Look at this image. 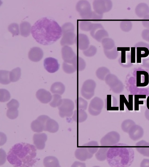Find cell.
Wrapping results in <instances>:
<instances>
[{
  "mask_svg": "<svg viewBox=\"0 0 149 167\" xmlns=\"http://www.w3.org/2000/svg\"><path fill=\"white\" fill-rule=\"evenodd\" d=\"M146 95H134V110H139V104H143V101H139V99H146Z\"/></svg>",
  "mask_w": 149,
  "mask_h": 167,
  "instance_id": "cell-36",
  "label": "cell"
},
{
  "mask_svg": "<svg viewBox=\"0 0 149 167\" xmlns=\"http://www.w3.org/2000/svg\"><path fill=\"white\" fill-rule=\"evenodd\" d=\"M75 104L77 109L85 110L88 106V102L84 99L79 97L75 101Z\"/></svg>",
  "mask_w": 149,
  "mask_h": 167,
  "instance_id": "cell-31",
  "label": "cell"
},
{
  "mask_svg": "<svg viewBox=\"0 0 149 167\" xmlns=\"http://www.w3.org/2000/svg\"><path fill=\"white\" fill-rule=\"evenodd\" d=\"M137 151L144 156L149 157V142L142 140L136 144Z\"/></svg>",
  "mask_w": 149,
  "mask_h": 167,
  "instance_id": "cell-16",
  "label": "cell"
},
{
  "mask_svg": "<svg viewBox=\"0 0 149 167\" xmlns=\"http://www.w3.org/2000/svg\"><path fill=\"white\" fill-rule=\"evenodd\" d=\"M96 52V48H89L88 50L84 51V54L86 56L91 57L95 54Z\"/></svg>",
  "mask_w": 149,
  "mask_h": 167,
  "instance_id": "cell-41",
  "label": "cell"
},
{
  "mask_svg": "<svg viewBox=\"0 0 149 167\" xmlns=\"http://www.w3.org/2000/svg\"><path fill=\"white\" fill-rule=\"evenodd\" d=\"M58 107L59 114L61 117H70L73 114L74 104L71 100L64 99H62L61 104Z\"/></svg>",
  "mask_w": 149,
  "mask_h": 167,
  "instance_id": "cell-3",
  "label": "cell"
},
{
  "mask_svg": "<svg viewBox=\"0 0 149 167\" xmlns=\"http://www.w3.org/2000/svg\"><path fill=\"white\" fill-rule=\"evenodd\" d=\"M149 83V75L145 71H137L136 86L137 87H144Z\"/></svg>",
  "mask_w": 149,
  "mask_h": 167,
  "instance_id": "cell-8",
  "label": "cell"
},
{
  "mask_svg": "<svg viewBox=\"0 0 149 167\" xmlns=\"http://www.w3.org/2000/svg\"><path fill=\"white\" fill-rule=\"evenodd\" d=\"M50 117L46 115L39 116L31 124L32 130L34 132H40L45 131V125L47 119Z\"/></svg>",
  "mask_w": 149,
  "mask_h": 167,
  "instance_id": "cell-7",
  "label": "cell"
},
{
  "mask_svg": "<svg viewBox=\"0 0 149 167\" xmlns=\"http://www.w3.org/2000/svg\"><path fill=\"white\" fill-rule=\"evenodd\" d=\"M141 167H149V159H144L140 164Z\"/></svg>",
  "mask_w": 149,
  "mask_h": 167,
  "instance_id": "cell-44",
  "label": "cell"
},
{
  "mask_svg": "<svg viewBox=\"0 0 149 167\" xmlns=\"http://www.w3.org/2000/svg\"><path fill=\"white\" fill-rule=\"evenodd\" d=\"M31 33L38 43L48 45L56 42L61 36L62 28L54 20L43 17L36 21L31 27Z\"/></svg>",
  "mask_w": 149,
  "mask_h": 167,
  "instance_id": "cell-1",
  "label": "cell"
},
{
  "mask_svg": "<svg viewBox=\"0 0 149 167\" xmlns=\"http://www.w3.org/2000/svg\"><path fill=\"white\" fill-rule=\"evenodd\" d=\"M36 97L41 103L47 104L52 99V96L50 92L43 89H39L36 93Z\"/></svg>",
  "mask_w": 149,
  "mask_h": 167,
  "instance_id": "cell-15",
  "label": "cell"
},
{
  "mask_svg": "<svg viewBox=\"0 0 149 167\" xmlns=\"http://www.w3.org/2000/svg\"><path fill=\"white\" fill-rule=\"evenodd\" d=\"M86 164L84 163L79 161H75L72 164L71 166L72 167H86Z\"/></svg>",
  "mask_w": 149,
  "mask_h": 167,
  "instance_id": "cell-43",
  "label": "cell"
},
{
  "mask_svg": "<svg viewBox=\"0 0 149 167\" xmlns=\"http://www.w3.org/2000/svg\"><path fill=\"white\" fill-rule=\"evenodd\" d=\"M83 146L86 147L91 154L95 153L99 149V144L96 141H92L84 144Z\"/></svg>",
  "mask_w": 149,
  "mask_h": 167,
  "instance_id": "cell-26",
  "label": "cell"
},
{
  "mask_svg": "<svg viewBox=\"0 0 149 167\" xmlns=\"http://www.w3.org/2000/svg\"><path fill=\"white\" fill-rule=\"evenodd\" d=\"M10 72L4 70L0 71V83L6 85L10 82Z\"/></svg>",
  "mask_w": 149,
  "mask_h": 167,
  "instance_id": "cell-28",
  "label": "cell"
},
{
  "mask_svg": "<svg viewBox=\"0 0 149 167\" xmlns=\"http://www.w3.org/2000/svg\"><path fill=\"white\" fill-rule=\"evenodd\" d=\"M31 24L27 21L22 22L20 25V30L21 36L24 37L28 36L31 31Z\"/></svg>",
  "mask_w": 149,
  "mask_h": 167,
  "instance_id": "cell-23",
  "label": "cell"
},
{
  "mask_svg": "<svg viewBox=\"0 0 149 167\" xmlns=\"http://www.w3.org/2000/svg\"><path fill=\"white\" fill-rule=\"evenodd\" d=\"M36 149L33 145L25 143L17 144L10 149L8 161L15 167L32 166L36 162Z\"/></svg>",
  "mask_w": 149,
  "mask_h": 167,
  "instance_id": "cell-2",
  "label": "cell"
},
{
  "mask_svg": "<svg viewBox=\"0 0 149 167\" xmlns=\"http://www.w3.org/2000/svg\"><path fill=\"white\" fill-rule=\"evenodd\" d=\"M147 106L148 109L149 110V96L147 99Z\"/></svg>",
  "mask_w": 149,
  "mask_h": 167,
  "instance_id": "cell-45",
  "label": "cell"
},
{
  "mask_svg": "<svg viewBox=\"0 0 149 167\" xmlns=\"http://www.w3.org/2000/svg\"><path fill=\"white\" fill-rule=\"evenodd\" d=\"M130 47L124 48L121 49V63H126V52L130 51Z\"/></svg>",
  "mask_w": 149,
  "mask_h": 167,
  "instance_id": "cell-40",
  "label": "cell"
},
{
  "mask_svg": "<svg viewBox=\"0 0 149 167\" xmlns=\"http://www.w3.org/2000/svg\"><path fill=\"white\" fill-rule=\"evenodd\" d=\"M63 34V36L61 41V45L63 46L71 45L72 43V36L74 35L71 32H66Z\"/></svg>",
  "mask_w": 149,
  "mask_h": 167,
  "instance_id": "cell-29",
  "label": "cell"
},
{
  "mask_svg": "<svg viewBox=\"0 0 149 167\" xmlns=\"http://www.w3.org/2000/svg\"><path fill=\"white\" fill-rule=\"evenodd\" d=\"M110 73V71L109 69L104 67L99 68L96 72L97 77L102 80H105L107 75Z\"/></svg>",
  "mask_w": 149,
  "mask_h": 167,
  "instance_id": "cell-27",
  "label": "cell"
},
{
  "mask_svg": "<svg viewBox=\"0 0 149 167\" xmlns=\"http://www.w3.org/2000/svg\"><path fill=\"white\" fill-rule=\"evenodd\" d=\"M10 98L9 92L6 89H0V101L5 102L8 101Z\"/></svg>",
  "mask_w": 149,
  "mask_h": 167,
  "instance_id": "cell-35",
  "label": "cell"
},
{
  "mask_svg": "<svg viewBox=\"0 0 149 167\" xmlns=\"http://www.w3.org/2000/svg\"><path fill=\"white\" fill-rule=\"evenodd\" d=\"M96 86L94 81L91 79L86 80L84 82L81 89L82 96L87 99H90L94 96Z\"/></svg>",
  "mask_w": 149,
  "mask_h": 167,
  "instance_id": "cell-4",
  "label": "cell"
},
{
  "mask_svg": "<svg viewBox=\"0 0 149 167\" xmlns=\"http://www.w3.org/2000/svg\"><path fill=\"white\" fill-rule=\"evenodd\" d=\"M93 155L88 151L86 147L84 146L77 149L74 152L76 158L81 161H84L91 158Z\"/></svg>",
  "mask_w": 149,
  "mask_h": 167,
  "instance_id": "cell-11",
  "label": "cell"
},
{
  "mask_svg": "<svg viewBox=\"0 0 149 167\" xmlns=\"http://www.w3.org/2000/svg\"><path fill=\"white\" fill-rule=\"evenodd\" d=\"M149 55V50L145 47H137L136 48V62L137 63L141 62V58L147 57Z\"/></svg>",
  "mask_w": 149,
  "mask_h": 167,
  "instance_id": "cell-21",
  "label": "cell"
},
{
  "mask_svg": "<svg viewBox=\"0 0 149 167\" xmlns=\"http://www.w3.org/2000/svg\"><path fill=\"white\" fill-rule=\"evenodd\" d=\"M43 162L44 166L46 167H60L58 159L54 156L46 157L43 160Z\"/></svg>",
  "mask_w": 149,
  "mask_h": 167,
  "instance_id": "cell-19",
  "label": "cell"
},
{
  "mask_svg": "<svg viewBox=\"0 0 149 167\" xmlns=\"http://www.w3.org/2000/svg\"><path fill=\"white\" fill-rule=\"evenodd\" d=\"M65 89L64 85L61 82H56L52 85L50 90L52 93L62 95Z\"/></svg>",
  "mask_w": 149,
  "mask_h": 167,
  "instance_id": "cell-22",
  "label": "cell"
},
{
  "mask_svg": "<svg viewBox=\"0 0 149 167\" xmlns=\"http://www.w3.org/2000/svg\"><path fill=\"white\" fill-rule=\"evenodd\" d=\"M58 124L56 121L50 118L47 119L45 124V131L55 133L58 131Z\"/></svg>",
  "mask_w": 149,
  "mask_h": 167,
  "instance_id": "cell-18",
  "label": "cell"
},
{
  "mask_svg": "<svg viewBox=\"0 0 149 167\" xmlns=\"http://www.w3.org/2000/svg\"><path fill=\"white\" fill-rule=\"evenodd\" d=\"M76 59L73 62H64L63 64V69L64 71L67 74H70L74 72L77 70Z\"/></svg>",
  "mask_w": 149,
  "mask_h": 167,
  "instance_id": "cell-20",
  "label": "cell"
},
{
  "mask_svg": "<svg viewBox=\"0 0 149 167\" xmlns=\"http://www.w3.org/2000/svg\"><path fill=\"white\" fill-rule=\"evenodd\" d=\"M128 133L129 136L131 139L136 141L143 137L144 134V131L141 126L135 124L131 128Z\"/></svg>",
  "mask_w": 149,
  "mask_h": 167,
  "instance_id": "cell-12",
  "label": "cell"
},
{
  "mask_svg": "<svg viewBox=\"0 0 149 167\" xmlns=\"http://www.w3.org/2000/svg\"><path fill=\"white\" fill-rule=\"evenodd\" d=\"M135 61V48L132 47L131 48V62L132 63H134Z\"/></svg>",
  "mask_w": 149,
  "mask_h": 167,
  "instance_id": "cell-42",
  "label": "cell"
},
{
  "mask_svg": "<svg viewBox=\"0 0 149 167\" xmlns=\"http://www.w3.org/2000/svg\"><path fill=\"white\" fill-rule=\"evenodd\" d=\"M47 139V135L44 133L35 134L33 137L34 144L38 150H42L44 148Z\"/></svg>",
  "mask_w": 149,
  "mask_h": 167,
  "instance_id": "cell-10",
  "label": "cell"
},
{
  "mask_svg": "<svg viewBox=\"0 0 149 167\" xmlns=\"http://www.w3.org/2000/svg\"><path fill=\"white\" fill-rule=\"evenodd\" d=\"M44 66L48 72L53 73L58 70L60 65L56 59L49 57L46 58L44 60Z\"/></svg>",
  "mask_w": 149,
  "mask_h": 167,
  "instance_id": "cell-9",
  "label": "cell"
},
{
  "mask_svg": "<svg viewBox=\"0 0 149 167\" xmlns=\"http://www.w3.org/2000/svg\"><path fill=\"white\" fill-rule=\"evenodd\" d=\"M21 74V69L19 67L13 69L10 72V79L11 82H15L20 78Z\"/></svg>",
  "mask_w": 149,
  "mask_h": 167,
  "instance_id": "cell-30",
  "label": "cell"
},
{
  "mask_svg": "<svg viewBox=\"0 0 149 167\" xmlns=\"http://www.w3.org/2000/svg\"><path fill=\"white\" fill-rule=\"evenodd\" d=\"M120 139V134L118 132L115 131L110 132L101 139V145L107 147L114 146L118 143Z\"/></svg>",
  "mask_w": 149,
  "mask_h": 167,
  "instance_id": "cell-5",
  "label": "cell"
},
{
  "mask_svg": "<svg viewBox=\"0 0 149 167\" xmlns=\"http://www.w3.org/2000/svg\"><path fill=\"white\" fill-rule=\"evenodd\" d=\"M77 70L81 71L83 70L86 67V63L84 60L80 57L77 58L76 61Z\"/></svg>",
  "mask_w": 149,
  "mask_h": 167,
  "instance_id": "cell-38",
  "label": "cell"
},
{
  "mask_svg": "<svg viewBox=\"0 0 149 167\" xmlns=\"http://www.w3.org/2000/svg\"><path fill=\"white\" fill-rule=\"evenodd\" d=\"M8 30L12 33L13 37L19 34V26L17 23H13L10 24L8 27Z\"/></svg>",
  "mask_w": 149,
  "mask_h": 167,
  "instance_id": "cell-34",
  "label": "cell"
},
{
  "mask_svg": "<svg viewBox=\"0 0 149 167\" xmlns=\"http://www.w3.org/2000/svg\"><path fill=\"white\" fill-rule=\"evenodd\" d=\"M133 97L132 95H128L129 102L124 95H120V101L121 104L122 108L123 109V104L125 103L127 107L129 110H132L133 108Z\"/></svg>",
  "mask_w": 149,
  "mask_h": 167,
  "instance_id": "cell-25",
  "label": "cell"
},
{
  "mask_svg": "<svg viewBox=\"0 0 149 167\" xmlns=\"http://www.w3.org/2000/svg\"><path fill=\"white\" fill-rule=\"evenodd\" d=\"M109 148L107 147H100L95 153V157L98 161H103L107 158V153Z\"/></svg>",
  "mask_w": 149,
  "mask_h": 167,
  "instance_id": "cell-24",
  "label": "cell"
},
{
  "mask_svg": "<svg viewBox=\"0 0 149 167\" xmlns=\"http://www.w3.org/2000/svg\"><path fill=\"white\" fill-rule=\"evenodd\" d=\"M18 115L17 109L9 108L6 112L7 117L10 119H14L17 118Z\"/></svg>",
  "mask_w": 149,
  "mask_h": 167,
  "instance_id": "cell-37",
  "label": "cell"
},
{
  "mask_svg": "<svg viewBox=\"0 0 149 167\" xmlns=\"http://www.w3.org/2000/svg\"><path fill=\"white\" fill-rule=\"evenodd\" d=\"M43 55L42 50L40 48L36 47L31 49L29 52L28 57L31 61L37 62L41 59Z\"/></svg>",
  "mask_w": 149,
  "mask_h": 167,
  "instance_id": "cell-14",
  "label": "cell"
},
{
  "mask_svg": "<svg viewBox=\"0 0 149 167\" xmlns=\"http://www.w3.org/2000/svg\"><path fill=\"white\" fill-rule=\"evenodd\" d=\"M61 53L62 58L65 62H73L77 58L72 48L67 46H65L62 48Z\"/></svg>",
  "mask_w": 149,
  "mask_h": 167,
  "instance_id": "cell-13",
  "label": "cell"
},
{
  "mask_svg": "<svg viewBox=\"0 0 149 167\" xmlns=\"http://www.w3.org/2000/svg\"><path fill=\"white\" fill-rule=\"evenodd\" d=\"M19 104L17 100L13 99L7 104L8 109H17L19 107Z\"/></svg>",
  "mask_w": 149,
  "mask_h": 167,
  "instance_id": "cell-39",
  "label": "cell"
},
{
  "mask_svg": "<svg viewBox=\"0 0 149 167\" xmlns=\"http://www.w3.org/2000/svg\"><path fill=\"white\" fill-rule=\"evenodd\" d=\"M52 99L49 103L52 107H58L61 104L62 99L61 96L59 94H55L52 95Z\"/></svg>",
  "mask_w": 149,
  "mask_h": 167,
  "instance_id": "cell-33",
  "label": "cell"
},
{
  "mask_svg": "<svg viewBox=\"0 0 149 167\" xmlns=\"http://www.w3.org/2000/svg\"><path fill=\"white\" fill-rule=\"evenodd\" d=\"M72 116V119L78 123L84 121L88 117L87 114L84 110L78 109H77L74 111Z\"/></svg>",
  "mask_w": 149,
  "mask_h": 167,
  "instance_id": "cell-17",
  "label": "cell"
},
{
  "mask_svg": "<svg viewBox=\"0 0 149 167\" xmlns=\"http://www.w3.org/2000/svg\"><path fill=\"white\" fill-rule=\"evenodd\" d=\"M104 105L102 100L99 97H95L90 101L88 108V112L93 116L98 115L101 113Z\"/></svg>",
  "mask_w": 149,
  "mask_h": 167,
  "instance_id": "cell-6",
  "label": "cell"
},
{
  "mask_svg": "<svg viewBox=\"0 0 149 167\" xmlns=\"http://www.w3.org/2000/svg\"><path fill=\"white\" fill-rule=\"evenodd\" d=\"M135 124V123L133 121L130 119H126L122 122L121 128L124 132L128 133L131 128Z\"/></svg>",
  "mask_w": 149,
  "mask_h": 167,
  "instance_id": "cell-32",
  "label": "cell"
}]
</instances>
